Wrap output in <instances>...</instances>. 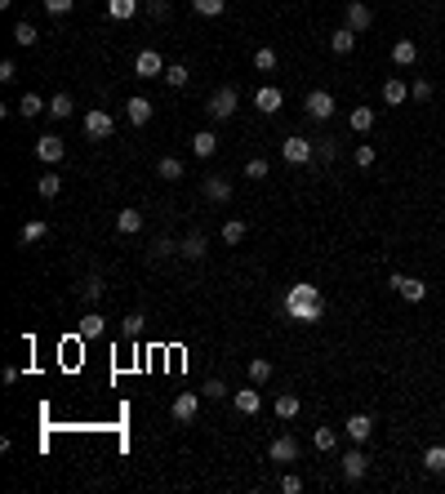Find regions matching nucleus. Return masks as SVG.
<instances>
[{
    "instance_id": "nucleus-9",
    "label": "nucleus",
    "mask_w": 445,
    "mask_h": 494,
    "mask_svg": "<svg viewBox=\"0 0 445 494\" xmlns=\"http://www.w3.org/2000/svg\"><path fill=\"white\" fill-rule=\"evenodd\" d=\"M36 156H40L45 165H58L62 156H67V143H62L58 134H45V138H36Z\"/></svg>"
},
{
    "instance_id": "nucleus-13",
    "label": "nucleus",
    "mask_w": 445,
    "mask_h": 494,
    "mask_svg": "<svg viewBox=\"0 0 445 494\" xmlns=\"http://www.w3.org/2000/svg\"><path fill=\"white\" fill-rule=\"evenodd\" d=\"M254 107L263 111V116H272V111H281V107H285V94L276 89V85H263V89L254 94Z\"/></svg>"
},
{
    "instance_id": "nucleus-50",
    "label": "nucleus",
    "mask_w": 445,
    "mask_h": 494,
    "mask_svg": "<svg viewBox=\"0 0 445 494\" xmlns=\"http://www.w3.org/2000/svg\"><path fill=\"white\" fill-rule=\"evenodd\" d=\"M374 156H378V152H374L370 143H361V147H356V165H361V170H370V165H374Z\"/></svg>"
},
{
    "instance_id": "nucleus-22",
    "label": "nucleus",
    "mask_w": 445,
    "mask_h": 494,
    "mask_svg": "<svg viewBox=\"0 0 445 494\" xmlns=\"http://www.w3.org/2000/svg\"><path fill=\"white\" fill-rule=\"evenodd\" d=\"M392 62H397V67H414L419 62V45L414 40H397L392 45Z\"/></svg>"
},
{
    "instance_id": "nucleus-43",
    "label": "nucleus",
    "mask_w": 445,
    "mask_h": 494,
    "mask_svg": "<svg viewBox=\"0 0 445 494\" xmlns=\"http://www.w3.org/2000/svg\"><path fill=\"white\" fill-rule=\"evenodd\" d=\"M254 72H276V49L263 45L258 54H254Z\"/></svg>"
},
{
    "instance_id": "nucleus-28",
    "label": "nucleus",
    "mask_w": 445,
    "mask_h": 494,
    "mask_svg": "<svg viewBox=\"0 0 445 494\" xmlns=\"http://www.w3.org/2000/svg\"><path fill=\"white\" fill-rule=\"evenodd\" d=\"M72 111H76V103H72V94H54V98H49V116H54V121H67L72 116Z\"/></svg>"
},
{
    "instance_id": "nucleus-42",
    "label": "nucleus",
    "mask_w": 445,
    "mask_h": 494,
    "mask_svg": "<svg viewBox=\"0 0 445 494\" xmlns=\"http://www.w3.org/2000/svg\"><path fill=\"white\" fill-rule=\"evenodd\" d=\"M170 254H178V241L174 236H156L152 241V258H170Z\"/></svg>"
},
{
    "instance_id": "nucleus-14",
    "label": "nucleus",
    "mask_w": 445,
    "mask_h": 494,
    "mask_svg": "<svg viewBox=\"0 0 445 494\" xmlns=\"http://www.w3.org/2000/svg\"><path fill=\"white\" fill-rule=\"evenodd\" d=\"M152 98H143V94H134V98H129V103H125V116H129V125H147V121H152Z\"/></svg>"
},
{
    "instance_id": "nucleus-3",
    "label": "nucleus",
    "mask_w": 445,
    "mask_h": 494,
    "mask_svg": "<svg viewBox=\"0 0 445 494\" xmlns=\"http://www.w3.org/2000/svg\"><path fill=\"white\" fill-rule=\"evenodd\" d=\"M388 285H392V290H397V294H401V299H405V303H423V299H427V285L419 281V276H405V272H392V276H388Z\"/></svg>"
},
{
    "instance_id": "nucleus-52",
    "label": "nucleus",
    "mask_w": 445,
    "mask_h": 494,
    "mask_svg": "<svg viewBox=\"0 0 445 494\" xmlns=\"http://www.w3.org/2000/svg\"><path fill=\"white\" fill-rule=\"evenodd\" d=\"M13 76H18V67H13V62L5 58V62H0V80H13Z\"/></svg>"
},
{
    "instance_id": "nucleus-12",
    "label": "nucleus",
    "mask_w": 445,
    "mask_h": 494,
    "mask_svg": "<svg viewBox=\"0 0 445 494\" xmlns=\"http://www.w3.org/2000/svg\"><path fill=\"white\" fill-rule=\"evenodd\" d=\"M76 334L85 339V343L103 339V334H107V317H103V312H85V317H80V329H76Z\"/></svg>"
},
{
    "instance_id": "nucleus-41",
    "label": "nucleus",
    "mask_w": 445,
    "mask_h": 494,
    "mask_svg": "<svg viewBox=\"0 0 445 494\" xmlns=\"http://www.w3.org/2000/svg\"><path fill=\"white\" fill-rule=\"evenodd\" d=\"M268 378H272V361H263V356L250 361V383L258 388V383H268Z\"/></svg>"
},
{
    "instance_id": "nucleus-5",
    "label": "nucleus",
    "mask_w": 445,
    "mask_h": 494,
    "mask_svg": "<svg viewBox=\"0 0 445 494\" xmlns=\"http://www.w3.org/2000/svg\"><path fill=\"white\" fill-rule=\"evenodd\" d=\"M343 27H352L356 36H361V31H370L374 27V9L366 5V0H348V9H343Z\"/></svg>"
},
{
    "instance_id": "nucleus-44",
    "label": "nucleus",
    "mask_w": 445,
    "mask_h": 494,
    "mask_svg": "<svg viewBox=\"0 0 445 494\" xmlns=\"http://www.w3.org/2000/svg\"><path fill=\"white\" fill-rule=\"evenodd\" d=\"M268 170H272V165L263 160V156H254L250 165H245V178H254V183H263V178H268Z\"/></svg>"
},
{
    "instance_id": "nucleus-45",
    "label": "nucleus",
    "mask_w": 445,
    "mask_h": 494,
    "mask_svg": "<svg viewBox=\"0 0 445 494\" xmlns=\"http://www.w3.org/2000/svg\"><path fill=\"white\" fill-rule=\"evenodd\" d=\"M147 18L165 23V18H170V0H147Z\"/></svg>"
},
{
    "instance_id": "nucleus-36",
    "label": "nucleus",
    "mask_w": 445,
    "mask_h": 494,
    "mask_svg": "<svg viewBox=\"0 0 445 494\" xmlns=\"http://www.w3.org/2000/svg\"><path fill=\"white\" fill-rule=\"evenodd\" d=\"M312 446H317L321 454H329L339 446V432H334V427H317V432H312Z\"/></svg>"
},
{
    "instance_id": "nucleus-51",
    "label": "nucleus",
    "mask_w": 445,
    "mask_h": 494,
    "mask_svg": "<svg viewBox=\"0 0 445 494\" xmlns=\"http://www.w3.org/2000/svg\"><path fill=\"white\" fill-rule=\"evenodd\" d=\"M281 490L285 494H303V481H299V476H281Z\"/></svg>"
},
{
    "instance_id": "nucleus-49",
    "label": "nucleus",
    "mask_w": 445,
    "mask_h": 494,
    "mask_svg": "<svg viewBox=\"0 0 445 494\" xmlns=\"http://www.w3.org/2000/svg\"><path fill=\"white\" fill-rule=\"evenodd\" d=\"M205 397L209 401H223L227 397V383H223V378H205Z\"/></svg>"
},
{
    "instance_id": "nucleus-38",
    "label": "nucleus",
    "mask_w": 445,
    "mask_h": 494,
    "mask_svg": "<svg viewBox=\"0 0 445 494\" xmlns=\"http://www.w3.org/2000/svg\"><path fill=\"white\" fill-rule=\"evenodd\" d=\"M192 80V72L183 67V62H170V67H165V85H174V89H183Z\"/></svg>"
},
{
    "instance_id": "nucleus-27",
    "label": "nucleus",
    "mask_w": 445,
    "mask_h": 494,
    "mask_svg": "<svg viewBox=\"0 0 445 494\" xmlns=\"http://www.w3.org/2000/svg\"><path fill=\"white\" fill-rule=\"evenodd\" d=\"M40 111H49V103H45V98H40V94H23V98H18V116H27V121H36V116H40Z\"/></svg>"
},
{
    "instance_id": "nucleus-53",
    "label": "nucleus",
    "mask_w": 445,
    "mask_h": 494,
    "mask_svg": "<svg viewBox=\"0 0 445 494\" xmlns=\"http://www.w3.org/2000/svg\"><path fill=\"white\" fill-rule=\"evenodd\" d=\"M9 5H13V0H0V9H9Z\"/></svg>"
},
{
    "instance_id": "nucleus-32",
    "label": "nucleus",
    "mask_w": 445,
    "mask_h": 494,
    "mask_svg": "<svg viewBox=\"0 0 445 494\" xmlns=\"http://www.w3.org/2000/svg\"><path fill=\"white\" fill-rule=\"evenodd\" d=\"M107 13L116 23H125V18H134V13H138V0H107Z\"/></svg>"
},
{
    "instance_id": "nucleus-37",
    "label": "nucleus",
    "mask_w": 445,
    "mask_h": 494,
    "mask_svg": "<svg viewBox=\"0 0 445 494\" xmlns=\"http://www.w3.org/2000/svg\"><path fill=\"white\" fill-rule=\"evenodd\" d=\"M13 40H18L23 49H31V45H36V40H40V31H36V27H31L27 18H23V23H13Z\"/></svg>"
},
{
    "instance_id": "nucleus-46",
    "label": "nucleus",
    "mask_w": 445,
    "mask_h": 494,
    "mask_svg": "<svg viewBox=\"0 0 445 494\" xmlns=\"http://www.w3.org/2000/svg\"><path fill=\"white\" fill-rule=\"evenodd\" d=\"M317 156H321V160H334V156H339V138H329V134L317 138Z\"/></svg>"
},
{
    "instance_id": "nucleus-30",
    "label": "nucleus",
    "mask_w": 445,
    "mask_h": 494,
    "mask_svg": "<svg viewBox=\"0 0 445 494\" xmlns=\"http://www.w3.org/2000/svg\"><path fill=\"white\" fill-rule=\"evenodd\" d=\"M423 468L432 476H445V446H427L423 450Z\"/></svg>"
},
{
    "instance_id": "nucleus-16",
    "label": "nucleus",
    "mask_w": 445,
    "mask_h": 494,
    "mask_svg": "<svg viewBox=\"0 0 445 494\" xmlns=\"http://www.w3.org/2000/svg\"><path fill=\"white\" fill-rule=\"evenodd\" d=\"M366 472H370V459L361 454V450H348V454H343V476H348L352 485H356V481H361V476H366Z\"/></svg>"
},
{
    "instance_id": "nucleus-11",
    "label": "nucleus",
    "mask_w": 445,
    "mask_h": 494,
    "mask_svg": "<svg viewBox=\"0 0 445 494\" xmlns=\"http://www.w3.org/2000/svg\"><path fill=\"white\" fill-rule=\"evenodd\" d=\"M196 410H201V397H196V392H183V397H174L170 415H174V423H192Z\"/></svg>"
},
{
    "instance_id": "nucleus-8",
    "label": "nucleus",
    "mask_w": 445,
    "mask_h": 494,
    "mask_svg": "<svg viewBox=\"0 0 445 494\" xmlns=\"http://www.w3.org/2000/svg\"><path fill=\"white\" fill-rule=\"evenodd\" d=\"M134 76H138V80H156V76H165V58L156 54V49H143V54L134 58Z\"/></svg>"
},
{
    "instance_id": "nucleus-39",
    "label": "nucleus",
    "mask_w": 445,
    "mask_h": 494,
    "mask_svg": "<svg viewBox=\"0 0 445 494\" xmlns=\"http://www.w3.org/2000/svg\"><path fill=\"white\" fill-rule=\"evenodd\" d=\"M192 9L201 13V18H219V13L227 9V0H192Z\"/></svg>"
},
{
    "instance_id": "nucleus-1",
    "label": "nucleus",
    "mask_w": 445,
    "mask_h": 494,
    "mask_svg": "<svg viewBox=\"0 0 445 494\" xmlns=\"http://www.w3.org/2000/svg\"><path fill=\"white\" fill-rule=\"evenodd\" d=\"M281 312H285L290 321H299V325H317L325 317V299H321V290L312 285V281H299V285L285 290Z\"/></svg>"
},
{
    "instance_id": "nucleus-2",
    "label": "nucleus",
    "mask_w": 445,
    "mask_h": 494,
    "mask_svg": "<svg viewBox=\"0 0 445 494\" xmlns=\"http://www.w3.org/2000/svg\"><path fill=\"white\" fill-rule=\"evenodd\" d=\"M236 107H241V94H236V85H219V89L209 94V103H205L209 121H232V116H236Z\"/></svg>"
},
{
    "instance_id": "nucleus-24",
    "label": "nucleus",
    "mask_w": 445,
    "mask_h": 494,
    "mask_svg": "<svg viewBox=\"0 0 445 494\" xmlns=\"http://www.w3.org/2000/svg\"><path fill=\"white\" fill-rule=\"evenodd\" d=\"M232 401H236V415H258V410H263V397H258L254 388H241Z\"/></svg>"
},
{
    "instance_id": "nucleus-18",
    "label": "nucleus",
    "mask_w": 445,
    "mask_h": 494,
    "mask_svg": "<svg viewBox=\"0 0 445 494\" xmlns=\"http://www.w3.org/2000/svg\"><path fill=\"white\" fill-rule=\"evenodd\" d=\"M405 98H410V85H405L401 76H388V80H383V103H388V107H401Z\"/></svg>"
},
{
    "instance_id": "nucleus-15",
    "label": "nucleus",
    "mask_w": 445,
    "mask_h": 494,
    "mask_svg": "<svg viewBox=\"0 0 445 494\" xmlns=\"http://www.w3.org/2000/svg\"><path fill=\"white\" fill-rule=\"evenodd\" d=\"M268 454H272V463H294V459H299V441L294 437H276L268 446Z\"/></svg>"
},
{
    "instance_id": "nucleus-25",
    "label": "nucleus",
    "mask_w": 445,
    "mask_h": 494,
    "mask_svg": "<svg viewBox=\"0 0 445 494\" xmlns=\"http://www.w3.org/2000/svg\"><path fill=\"white\" fill-rule=\"evenodd\" d=\"M116 232H121V236L143 232V214H138V209H121V214H116Z\"/></svg>"
},
{
    "instance_id": "nucleus-7",
    "label": "nucleus",
    "mask_w": 445,
    "mask_h": 494,
    "mask_svg": "<svg viewBox=\"0 0 445 494\" xmlns=\"http://www.w3.org/2000/svg\"><path fill=\"white\" fill-rule=\"evenodd\" d=\"M303 111L312 121H329L334 116V98H329L325 89H307V98H303Z\"/></svg>"
},
{
    "instance_id": "nucleus-17",
    "label": "nucleus",
    "mask_w": 445,
    "mask_h": 494,
    "mask_svg": "<svg viewBox=\"0 0 445 494\" xmlns=\"http://www.w3.org/2000/svg\"><path fill=\"white\" fill-rule=\"evenodd\" d=\"M192 152L201 160H209L214 152H219V134H214V129H196V134H192Z\"/></svg>"
},
{
    "instance_id": "nucleus-19",
    "label": "nucleus",
    "mask_w": 445,
    "mask_h": 494,
    "mask_svg": "<svg viewBox=\"0 0 445 494\" xmlns=\"http://www.w3.org/2000/svg\"><path fill=\"white\" fill-rule=\"evenodd\" d=\"M205 250H209V245H205V236H201V232H187L183 241H178V254L192 258V263H201V258H205Z\"/></svg>"
},
{
    "instance_id": "nucleus-48",
    "label": "nucleus",
    "mask_w": 445,
    "mask_h": 494,
    "mask_svg": "<svg viewBox=\"0 0 445 494\" xmlns=\"http://www.w3.org/2000/svg\"><path fill=\"white\" fill-rule=\"evenodd\" d=\"M40 5H45V13L62 18V13H72V5H76V0H40Z\"/></svg>"
},
{
    "instance_id": "nucleus-26",
    "label": "nucleus",
    "mask_w": 445,
    "mask_h": 494,
    "mask_svg": "<svg viewBox=\"0 0 445 494\" xmlns=\"http://www.w3.org/2000/svg\"><path fill=\"white\" fill-rule=\"evenodd\" d=\"M348 437H352V441H370V437H374V419H370V415H352V419H348Z\"/></svg>"
},
{
    "instance_id": "nucleus-47",
    "label": "nucleus",
    "mask_w": 445,
    "mask_h": 494,
    "mask_svg": "<svg viewBox=\"0 0 445 494\" xmlns=\"http://www.w3.org/2000/svg\"><path fill=\"white\" fill-rule=\"evenodd\" d=\"M410 98H414V103H427V98H432V80H414V85H410Z\"/></svg>"
},
{
    "instance_id": "nucleus-23",
    "label": "nucleus",
    "mask_w": 445,
    "mask_h": 494,
    "mask_svg": "<svg viewBox=\"0 0 445 494\" xmlns=\"http://www.w3.org/2000/svg\"><path fill=\"white\" fill-rule=\"evenodd\" d=\"M329 49H334L339 58H348L352 49H356V31H352V27H339L334 36H329Z\"/></svg>"
},
{
    "instance_id": "nucleus-33",
    "label": "nucleus",
    "mask_w": 445,
    "mask_h": 494,
    "mask_svg": "<svg viewBox=\"0 0 445 494\" xmlns=\"http://www.w3.org/2000/svg\"><path fill=\"white\" fill-rule=\"evenodd\" d=\"M36 192L45 196V201H54V196L62 192V174H40L36 178Z\"/></svg>"
},
{
    "instance_id": "nucleus-4",
    "label": "nucleus",
    "mask_w": 445,
    "mask_h": 494,
    "mask_svg": "<svg viewBox=\"0 0 445 494\" xmlns=\"http://www.w3.org/2000/svg\"><path fill=\"white\" fill-rule=\"evenodd\" d=\"M80 129H85V138L103 143V138H111V129H116V121H111L103 107H94V111H85V121H80Z\"/></svg>"
},
{
    "instance_id": "nucleus-6",
    "label": "nucleus",
    "mask_w": 445,
    "mask_h": 494,
    "mask_svg": "<svg viewBox=\"0 0 445 494\" xmlns=\"http://www.w3.org/2000/svg\"><path fill=\"white\" fill-rule=\"evenodd\" d=\"M281 156H285L290 165H307L312 156H317V147H312V138H303V134H290V138L281 143Z\"/></svg>"
},
{
    "instance_id": "nucleus-35",
    "label": "nucleus",
    "mask_w": 445,
    "mask_h": 494,
    "mask_svg": "<svg viewBox=\"0 0 445 494\" xmlns=\"http://www.w3.org/2000/svg\"><path fill=\"white\" fill-rule=\"evenodd\" d=\"M143 329H147V317H143V312H129V317L121 321V339H138Z\"/></svg>"
},
{
    "instance_id": "nucleus-21",
    "label": "nucleus",
    "mask_w": 445,
    "mask_h": 494,
    "mask_svg": "<svg viewBox=\"0 0 445 494\" xmlns=\"http://www.w3.org/2000/svg\"><path fill=\"white\" fill-rule=\"evenodd\" d=\"M103 294H107V281L98 272H89L85 281H80V299H85V303H103Z\"/></svg>"
},
{
    "instance_id": "nucleus-10",
    "label": "nucleus",
    "mask_w": 445,
    "mask_h": 494,
    "mask_svg": "<svg viewBox=\"0 0 445 494\" xmlns=\"http://www.w3.org/2000/svg\"><path fill=\"white\" fill-rule=\"evenodd\" d=\"M205 201H214V205L232 201V178H227V174H209L205 178Z\"/></svg>"
},
{
    "instance_id": "nucleus-40",
    "label": "nucleus",
    "mask_w": 445,
    "mask_h": 494,
    "mask_svg": "<svg viewBox=\"0 0 445 494\" xmlns=\"http://www.w3.org/2000/svg\"><path fill=\"white\" fill-rule=\"evenodd\" d=\"M294 415H299V397H294V392L276 397V419H294Z\"/></svg>"
},
{
    "instance_id": "nucleus-34",
    "label": "nucleus",
    "mask_w": 445,
    "mask_h": 494,
    "mask_svg": "<svg viewBox=\"0 0 445 494\" xmlns=\"http://www.w3.org/2000/svg\"><path fill=\"white\" fill-rule=\"evenodd\" d=\"M245 232H250V223H245V219H227V223H223V241H227V245H241Z\"/></svg>"
},
{
    "instance_id": "nucleus-20",
    "label": "nucleus",
    "mask_w": 445,
    "mask_h": 494,
    "mask_svg": "<svg viewBox=\"0 0 445 494\" xmlns=\"http://www.w3.org/2000/svg\"><path fill=\"white\" fill-rule=\"evenodd\" d=\"M45 232H49V223L45 219H27L23 227H18V245L27 250V245H36V241H45Z\"/></svg>"
},
{
    "instance_id": "nucleus-29",
    "label": "nucleus",
    "mask_w": 445,
    "mask_h": 494,
    "mask_svg": "<svg viewBox=\"0 0 445 494\" xmlns=\"http://www.w3.org/2000/svg\"><path fill=\"white\" fill-rule=\"evenodd\" d=\"M156 178H165V183L183 178V160H178V156H160V160H156Z\"/></svg>"
},
{
    "instance_id": "nucleus-31",
    "label": "nucleus",
    "mask_w": 445,
    "mask_h": 494,
    "mask_svg": "<svg viewBox=\"0 0 445 494\" xmlns=\"http://www.w3.org/2000/svg\"><path fill=\"white\" fill-rule=\"evenodd\" d=\"M348 125L356 129V134H366V129H374V107H352V111H348Z\"/></svg>"
}]
</instances>
